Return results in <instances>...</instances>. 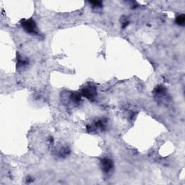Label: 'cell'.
I'll use <instances>...</instances> for the list:
<instances>
[{"instance_id":"6da1fadb","label":"cell","mask_w":185,"mask_h":185,"mask_svg":"<svg viewBox=\"0 0 185 185\" xmlns=\"http://www.w3.org/2000/svg\"><path fill=\"white\" fill-rule=\"evenodd\" d=\"M22 27L25 30L30 33H36V22L33 20H23L22 22Z\"/></svg>"},{"instance_id":"7a4b0ae2","label":"cell","mask_w":185,"mask_h":185,"mask_svg":"<svg viewBox=\"0 0 185 185\" xmlns=\"http://www.w3.org/2000/svg\"><path fill=\"white\" fill-rule=\"evenodd\" d=\"M101 166L104 171L108 172L113 168V163L108 158H104L101 161Z\"/></svg>"},{"instance_id":"3957f363","label":"cell","mask_w":185,"mask_h":185,"mask_svg":"<svg viewBox=\"0 0 185 185\" xmlns=\"http://www.w3.org/2000/svg\"><path fill=\"white\" fill-rule=\"evenodd\" d=\"M82 94L85 97H87L88 98H92L94 97L96 94V90H94L93 88H84L82 91Z\"/></svg>"},{"instance_id":"277c9868","label":"cell","mask_w":185,"mask_h":185,"mask_svg":"<svg viewBox=\"0 0 185 185\" xmlns=\"http://www.w3.org/2000/svg\"><path fill=\"white\" fill-rule=\"evenodd\" d=\"M185 22V16L184 15H179L176 19V22L180 26H184Z\"/></svg>"},{"instance_id":"5b68a950","label":"cell","mask_w":185,"mask_h":185,"mask_svg":"<svg viewBox=\"0 0 185 185\" xmlns=\"http://www.w3.org/2000/svg\"><path fill=\"white\" fill-rule=\"evenodd\" d=\"M90 3L91 4L92 6L94 7H101L102 6V2L100 1H92V2H90Z\"/></svg>"}]
</instances>
